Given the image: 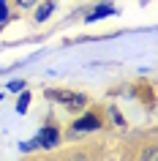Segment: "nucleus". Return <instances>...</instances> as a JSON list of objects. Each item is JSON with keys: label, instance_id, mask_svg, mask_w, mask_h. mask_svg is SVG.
I'll use <instances>...</instances> for the list:
<instances>
[{"label": "nucleus", "instance_id": "f257e3e1", "mask_svg": "<svg viewBox=\"0 0 158 161\" xmlns=\"http://www.w3.org/2000/svg\"><path fill=\"white\" fill-rule=\"evenodd\" d=\"M44 96L55 104H63L68 109H82L84 104H87V96L84 93H76V90H63V87H46Z\"/></svg>", "mask_w": 158, "mask_h": 161}, {"label": "nucleus", "instance_id": "f03ea898", "mask_svg": "<svg viewBox=\"0 0 158 161\" xmlns=\"http://www.w3.org/2000/svg\"><path fill=\"white\" fill-rule=\"evenodd\" d=\"M57 142H60V131H57V126H55V120H49L46 126H41V131L33 136L35 150H38V147H44V150H52V147H57Z\"/></svg>", "mask_w": 158, "mask_h": 161}, {"label": "nucleus", "instance_id": "7ed1b4c3", "mask_svg": "<svg viewBox=\"0 0 158 161\" xmlns=\"http://www.w3.org/2000/svg\"><path fill=\"white\" fill-rule=\"evenodd\" d=\"M95 128H101V115L87 112V115L76 118L74 123H71V134H84V131H95Z\"/></svg>", "mask_w": 158, "mask_h": 161}, {"label": "nucleus", "instance_id": "20e7f679", "mask_svg": "<svg viewBox=\"0 0 158 161\" xmlns=\"http://www.w3.org/2000/svg\"><path fill=\"white\" fill-rule=\"evenodd\" d=\"M117 11L115 6H109V3H104V6H95V8L87 14V22H95V19H104V17H115Z\"/></svg>", "mask_w": 158, "mask_h": 161}, {"label": "nucleus", "instance_id": "39448f33", "mask_svg": "<svg viewBox=\"0 0 158 161\" xmlns=\"http://www.w3.org/2000/svg\"><path fill=\"white\" fill-rule=\"evenodd\" d=\"M52 11H55V3H52V0H44L41 6L35 8V22H46V19L52 17Z\"/></svg>", "mask_w": 158, "mask_h": 161}, {"label": "nucleus", "instance_id": "423d86ee", "mask_svg": "<svg viewBox=\"0 0 158 161\" xmlns=\"http://www.w3.org/2000/svg\"><path fill=\"white\" fill-rule=\"evenodd\" d=\"M30 98H33V96H30V90H19V101H17V112H19V115H25V112H27Z\"/></svg>", "mask_w": 158, "mask_h": 161}, {"label": "nucleus", "instance_id": "0eeeda50", "mask_svg": "<svg viewBox=\"0 0 158 161\" xmlns=\"http://www.w3.org/2000/svg\"><path fill=\"white\" fill-rule=\"evenodd\" d=\"M11 19V14H8V3H6V0H0V25H3V22H8Z\"/></svg>", "mask_w": 158, "mask_h": 161}, {"label": "nucleus", "instance_id": "6e6552de", "mask_svg": "<svg viewBox=\"0 0 158 161\" xmlns=\"http://www.w3.org/2000/svg\"><path fill=\"white\" fill-rule=\"evenodd\" d=\"M144 161H158V150H155V145H147V147H144Z\"/></svg>", "mask_w": 158, "mask_h": 161}, {"label": "nucleus", "instance_id": "1a4fd4ad", "mask_svg": "<svg viewBox=\"0 0 158 161\" xmlns=\"http://www.w3.org/2000/svg\"><path fill=\"white\" fill-rule=\"evenodd\" d=\"M8 90H14V93L25 90V79H14V82H8Z\"/></svg>", "mask_w": 158, "mask_h": 161}, {"label": "nucleus", "instance_id": "9d476101", "mask_svg": "<svg viewBox=\"0 0 158 161\" xmlns=\"http://www.w3.org/2000/svg\"><path fill=\"white\" fill-rule=\"evenodd\" d=\"M35 3H41V0H17L19 8H30V6H35Z\"/></svg>", "mask_w": 158, "mask_h": 161}, {"label": "nucleus", "instance_id": "9b49d317", "mask_svg": "<svg viewBox=\"0 0 158 161\" xmlns=\"http://www.w3.org/2000/svg\"><path fill=\"white\" fill-rule=\"evenodd\" d=\"M0 98H3V96H0Z\"/></svg>", "mask_w": 158, "mask_h": 161}]
</instances>
